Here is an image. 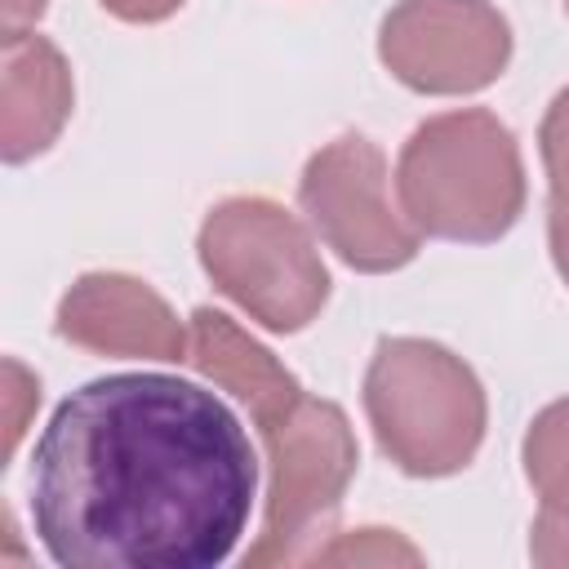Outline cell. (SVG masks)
I'll return each mask as SVG.
<instances>
[{
	"instance_id": "obj_1",
	"label": "cell",
	"mask_w": 569,
	"mask_h": 569,
	"mask_svg": "<svg viewBox=\"0 0 569 569\" xmlns=\"http://www.w3.org/2000/svg\"><path fill=\"white\" fill-rule=\"evenodd\" d=\"M253 493L240 418L173 373L76 387L31 453V529L62 569H213L244 538Z\"/></svg>"
},
{
	"instance_id": "obj_2",
	"label": "cell",
	"mask_w": 569,
	"mask_h": 569,
	"mask_svg": "<svg viewBox=\"0 0 569 569\" xmlns=\"http://www.w3.org/2000/svg\"><path fill=\"white\" fill-rule=\"evenodd\" d=\"M405 218L436 240L489 244L525 209V169L511 129L485 111H449L418 124L396 164Z\"/></svg>"
},
{
	"instance_id": "obj_3",
	"label": "cell",
	"mask_w": 569,
	"mask_h": 569,
	"mask_svg": "<svg viewBox=\"0 0 569 569\" xmlns=\"http://www.w3.org/2000/svg\"><path fill=\"white\" fill-rule=\"evenodd\" d=\"M365 409L378 449L405 476H453L485 440V391L476 373L440 342H378L365 373Z\"/></svg>"
},
{
	"instance_id": "obj_4",
	"label": "cell",
	"mask_w": 569,
	"mask_h": 569,
	"mask_svg": "<svg viewBox=\"0 0 569 569\" xmlns=\"http://www.w3.org/2000/svg\"><path fill=\"white\" fill-rule=\"evenodd\" d=\"M200 262L209 280L271 333H298L329 298V271L311 236L262 196H236L209 209Z\"/></svg>"
},
{
	"instance_id": "obj_5",
	"label": "cell",
	"mask_w": 569,
	"mask_h": 569,
	"mask_svg": "<svg viewBox=\"0 0 569 569\" xmlns=\"http://www.w3.org/2000/svg\"><path fill=\"white\" fill-rule=\"evenodd\" d=\"M262 445H267V516L262 533L249 547L244 565L267 569V565H293L311 556V542L325 533L333 520L347 480L356 476V436L342 418L338 405L298 396L280 418L262 422Z\"/></svg>"
},
{
	"instance_id": "obj_6",
	"label": "cell",
	"mask_w": 569,
	"mask_h": 569,
	"mask_svg": "<svg viewBox=\"0 0 569 569\" xmlns=\"http://www.w3.org/2000/svg\"><path fill=\"white\" fill-rule=\"evenodd\" d=\"M298 200L320 240L356 271H396L418 258L422 231L391 204L387 160L365 133L320 147L302 169Z\"/></svg>"
},
{
	"instance_id": "obj_7",
	"label": "cell",
	"mask_w": 569,
	"mask_h": 569,
	"mask_svg": "<svg viewBox=\"0 0 569 569\" xmlns=\"http://www.w3.org/2000/svg\"><path fill=\"white\" fill-rule=\"evenodd\" d=\"M378 53L418 93H471L502 76L511 31L485 0H400L382 18Z\"/></svg>"
},
{
	"instance_id": "obj_8",
	"label": "cell",
	"mask_w": 569,
	"mask_h": 569,
	"mask_svg": "<svg viewBox=\"0 0 569 569\" xmlns=\"http://www.w3.org/2000/svg\"><path fill=\"white\" fill-rule=\"evenodd\" d=\"M58 333L76 347L142 360H187L191 338L178 316L133 276H84L58 302Z\"/></svg>"
},
{
	"instance_id": "obj_9",
	"label": "cell",
	"mask_w": 569,
	"mask_h": 569,
	"mask_svg": "<svg viewBox=\"0 0 569 569\" xmlns=\"http://www.w3.org/2000/svg\"><path fill=\"white\" fill-rule=\"evenodd\" d=\"M4 111H0V151L9 164H22L31 156H40L67 111H71V76L62 53L36 36V31H18L4 36Z\"/></svg>"
},
{
	"instance_id": "obj_10",
	"label": "cell",
	"mask_w": 569,
	"mask_h": 569,
	"mask_svg": "<svg viewBox=\"0 0 569 569\" xmlns=\"http://www.w3.org/2000/svg\"><path fill=\"white\" fill-rule=\"evenodd\" d=\"M187 365H196L204 378H213L218 387H227L240 405H249V413L258 418V427L271 422V418H280L302 396V387L293 382V373L280 369L271 360V351H262L249 333H240L213 307H200L191 316V351H187Z\"/></svg>"
},
{
	"instance_id": "obj_11",
	"label": "cell",
	"mask_w": 569,
	"mask_h": 569,
	"mask_svg": "<svg viewBox=\"0 0 569 569\" xmlns=\"http://www.w3.org/2000/svg\"><path fill=\"white\" fill-rule=\"evenodd\" d=\"M525 476L542 502H569V400L533 418L525 436Z\"/></svg>"
},
{
	"instance_id": "obj_12",
	"label": "cell",
	"mask_w": 569,
	"mask_h": 569,
	"mask_svg": "<svg viewBox=\"0 0 569 569\" xmlns=\"http://www.w3.org/2000/svg\"><path fill=\"white\" fill-rule=\"evenodd\" d=\"M422 551L396 538L391 529H356L338 533L329 547H316L307 565H418Z\"/></svg>"
},
{
	"instance_id": "obj_13",
	"label": "cell",
	"mask_w": 569,
	"mask_h": 569,
	"mask_svg": "<svg viewBox=\"0 0 569 569\" xmlns=\"http://www.w3.org/2000/svg\"><path fill=\"white\" fill-rule=\"evenodd\" d=\"M529 556L533 565L565 569L569 565V502H542L533 533H529Z\"/></svg>"
},
{
	"instance_id": "obj_14",
	"label": "cell",
	"mask_w": 569,
	"mask_h": 569,
	"mask_svg": "<svg viewBox=\"0 0 569 569\" xmlns=\"http://www.w3.org/2000/svg\"><path fill=\"white\" fill-rule=\"evenodd\" d=\"M538 147H542L547 173H569V89H560L556 102L547 107L542 129H538Z\"/></svg>"
},
{
	"instance_id": "obj_15",
	"label": "cell",
	"mask_w": 569,
	"mask_h": 569,
	"mask_svg": "<svg viewBox=\"0 0 569 569\" xmlns=\"http://www.w3.org/2000/svg\"><path fill=\"white\" fill-rule=\"evenodd\" d=\"M547 231H551V258H556V271H560L565 284H569V173H551Z\"/></svg>"
},
{
	"instance_id": "obj_16",
	"label": "cell",
	"mask_w": 569,
	"mask_h": 569,
	"mask_svg": "<svg viewBox=\"0 0 569 569\" xmlns=\"http://www.w3.org/2000/svg\"><path fill=\"white\" fill-rule=\"evenodd\" d=\"M4 387H9V391H4V400H9V422H4V458H13L18 436H22V400L40 396V382H36V378H27L18 360H4Z\"/></svg>"
},
{
	"instance_id": "obj_17",
	"label": "cell",
	"mask_w": 569,
	"mask_h": 569,
	"mask_svg": "<svg viewBox=\"0 0 569 569\" xmlns=\"http://www.w3.org/2000/svg\"><path fill=\"white\" fill-rule=\"evenodd\" d=\"M102 9H111L116 18H124V22H160V18H169L182 0H98Z\"/></svg>"
},
{
	"instance_id": "obj_18",
	"label": "cell",
	"mask_w": 569,
	"mask_h": 569,
	"mask_svg": "<svg viewBox=\"0 0 569 569\" xmlns=\"http://www.w3.org/2000/svg\"><path fill=\"white\" fill-rule=\"evenodd\" d=\"M44 13V0H4V36L27 31V22H36Z\"/></svg>"
},
{
	"instance_id": "obj_19",
	"label": "cell",
	"mask_w": 569,
	"mask_h": 569,
	"mask_svg": "<svg viewBox=\"0 0 569 569\" xmlns=\"http://www.w3.org/2000/svg\"><path fill=\"white\" fill-rule=\"evenodd\" d=\"M565 9H569V0H565Z\"/></svg>"
}]
</instances>
